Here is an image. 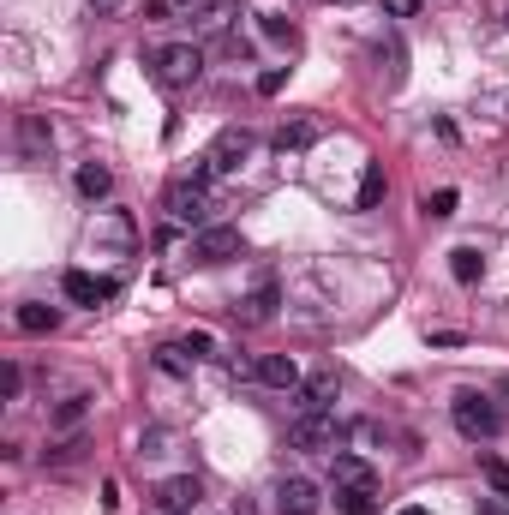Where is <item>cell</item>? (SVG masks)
<instances>
[{
  "label": "cell",
  "mask_w": 509,
  "mask_h": 515,
  "mask_svg": "<svg viewBox=\"0 0 509 515\" xmlns=\"http://www.w3.org/2000/svg\"><path fill=\"white\" fill-rule=\"evenodd\" d=\"M204 156L216 162V174H234V168L252 156V132H246V126H222V132H216V144H210Z\"/></svg>",
  "instance_id": "cell-7"
},
{
  "label": "cell",
  "mask_w": 509,
  "mask_h": 515,
  "mask_svg": "<svg viewBox=\"0 0 509 515\" xmlns=\"http://www.w3.org/2000/svg\"><path fill=\"white\" fill-rule=\"evenodd\" d=\"M78 192H84V198H108V192H114V174H108L102 162H84V168H78Z\"/></svg>",
  "instance_id": "cell-19"
},
{
  "label": "cell",
  "mask_w": 509,
  "mask_h": 515,
  "mask_svg": "<svg viewBox=\"0 0 509 515\" xmlns=\"http://www.w3.org/2000/svg\"><path fill=\"white\" fill-rule=\"evenodd\" d=\"M480 515H509V504H498V498H480Z\"/></svg>",
  "instance_id": "cell-32"
},
{
  "label": "cell",
  "mask_w": 509,
  "mask_h": 515,
  "mask_svg": "<svg viewBox=\"0 0 509 515\" xmlns=\"http://www.w3.org/2000/svg\"><path fill=\"white\" fill-rule=\"evenodd\" d=\"M156 366H162L168 378H186V372H192V354L174 342V348H156Z\"/></svg>",
  "instance_id": "cell-23"
},
{
  "label": "cell",
  "mask_w": 509,
  "mask_h": 515,
  "mask_svg": "<svg viewBox=\"0 0 509 515\" xmlns=\"http://www.w3.org/2000/svg\"><path fill=\"white\" fill-rule=\"evenodd\" d=\"M18 390H24V372L6 360V366H0V396H6V402H18Z\"/></svg>",
  "instance_id": "cell-26"
},
{
  "label": "cell",
  "mask_w": 509,
  "mask_h": 515,
  "mask_svg": "<svg viewBox=\"0 0 509 515\" xmlns=\"http://www.w3.org/2000/svg\"><path fill=\"white\" fill-rule=\"evenodd\" d=\"M342 6H360V0H342Z\"/></svg>",
  "instance_id": "cell-34"
},
{
  "label": "cell",
  "mask_w": 509,
  "mask_h": 515,
  "mask_svg": "<svg viewBox=\"0 0 509 515\" xmlns=\"http://www.w3.org/2000/svg\"><path fill=\"white\" fill-rule=\"evenodd\" d=\"M504 396H509V378H504Z\"/></svg>",
  "instance_id": "cell-35"
},
{
  "label": "cell",
  "mask_w": 509,
  "mask_h": 515,
  "mask_svg": "<svg viewBox=\"0 0 509 515\" xmlns=\"http://www.w3.org/2000/svg\"><path fill=\"white\" fill-rule=\"evenodd\" d=\"M342 438H348V432H342V420H336L330 408H324V414H294V426H288V450H300V456H324V450L336 456Z\"/></svg>",
  "instance_id": "cell-3"
},
{
  "label": "cell",
  "mask_w": 509,
  "mask_h": 515,
  "mask_svg": "<svg viewBox=\"0 0 509 515\" xmlns=\"http://www.w3.org/2000/svg\"><path fill=\"white\" fill-rule=\"evenodd\" d=\"M420 6H426V0H384V12H390V18H414Z\"/></svg>",
  "instance_id": "cell-30"
},
{
  "label": "cell",
  "mask_w": 509,
  "mask_h": 515,
  "mask_svg": "<svg viewBox=\"0 0 509 515\" xmlns=\"http://www.w3.org/2000/svg\"><path fill=\"white\" fill-rule=\"evenodd\" d=\"M264 36H276V42H282V36H294V30H288V18H282V12H264Z\"/></svg>",
  "instance_id": "cell-29"
},
{
  "label": "cell",
  "mask_w": 509,
  "mask_h": 515,
  "mask_svg": "<svg viewBox=\"0 0 509 515\" xmlns=\"http://www.w3.org/2000/svg\"><path fill=\"white\" fill-rule=\"evenodd\" d=\"M336 396H342V372H336V366H324V372H312V378L294 390V414H324Z\"/></svg>",
  "instance_id": "cell-6"
},
{
  "label": "cell",
  "mask_w": 509,
  "mask_h": 515,
  "mask_svg": "<svg viewBox=\"0 0 509 515\" xmlns=\"http://www.w3.org/2000/svg\"><path fill=\"white\" fill-rule=\"evenodd\" d=\"M18 144H24V156H30V162H48V150H54L48 120H42V114H18Z\"/></svg>",
  "instance_id": "cell-11"
},
{
  "label": "cell",
  "mask_w": 509,
  "mask_h": 515,
  "mask_svg": "<svg viewBox=\"0 0 509 515\" xmlns=\"http://www.w3.org/2000/svg\"><path fill=\"white\" fill-rule=\"evenodd\" d=\"M390 192V180H384V162H366V174H360V210H378V198Z\"/></svg>",
  "instance_id": "cell-20"
},
{
  "label": "cell",
  "mask_w": 509,
  "mask_h": 515,
  "mask_svg": "<svg viewBox=\"0 0 509 515\" xmlns=\"http://www.w3.org/2000/svg\"><path fill=\"white\" fill-rule=\"evenodd\" d=\"M450 420H456V432L462 438H498L504 432V408L486 396V390H456V402H450Z\"/></svg>",
  "instance_id": "cell-2"
},
{
  "label": "cell",
  "mask_w": 509,
  "mask_h": 515,
  "mask_svg": "<svg viewBox=\"0 0 509 515\" xmlns=\"http://www.w3.org/2000/svg\"><path fill=\"white\" fill-rule=\"evenodd\" d=\"M336 510L342 515H378V486H348V492H336Z\"/></svg>",
  "instance_id": "cell-18"
},
{
  "label": "cell",
  "mask_w": 509,
  "mask_h": 515,
  "mask_svg": "<svg viewBox=\"0 0 509 515\" xmlns=\"http://www.w3.org/2000/svg\"><path fill=\"white\" fill-rule=\"evenodd\" d=\"M198 498H204V486H198L192 474H174V480L156 486V510L162 515H192L198 510Z\"/></svg>",
  "instance_id": "cell-8"
},
{
  "label": "cell",
  "mask_w": 509,
  "mask_h": 515,
  "mask_svg": "<svg viewBox=\"0 0 509 515\" xmlns=\"http://www.w3.org/2000/svg\"><path fill=\"white\" fill-rule=\"evenodd\" d=\"M84 414H90V396L78 390V396H66V402L54 408V426H60V432H78V426H84Z\"/></svg>",
  "instance_id": "cell-22"
},
{
  "label": "cell",
  "mask_w": 509,
  "mask_h": 515,
  "mask_svg": "<svg viewBox=\"0 0 509 515\" xmlns=\"http://www.w3.org/2000/svg\"><path fill=\"white\" fill-rule=\"evenodd\" d=\"M480 474L498 486V498H509V462H498V456H480Z\"/></svg>",
  "instance_id": "cell-24"
},
{
  "label": "cell",
  "mask_w": 509,
  "mask_h": 515,
  "mask_svg": "<svg viewBox=\"0 0 509 515\" xmlns=\"http://www.w3.org/2000/svg\"><path fill=\"white\" fill-rule=\"evenodd\" d=\"M276 300H282V288L264 282V288H252V294L234 306V318H240V324H270V318H276Z\"/></svg>",
  "instance_id": "cell-12"
},
{
  "label": "cell",
  "mask_w": 509,
  "mask_h": 515,
  "mask_svg": "<svg viewBox=\"0 0 509 515\" xmlns=\"http://www.w3.org/2000/svg\"><path fill=\"white\" fill-rule=\"evenodd\" d=\"M450 276H456L462 288H474V282L486 276V258H480L474 246H456V252H450Z\"/></svg>",
  "instance_id": "cell-16"
},
{
  "label": "cell",
  "mask_w": 509,
  "mask_h": 515,
  "mask_svg": "<svg viewBox=\"0 0 509 515\" xmlns=\"http://www.w3.org/2000/svg\"><path fill=\"white\" fill-rule=\"evenodd\" d=\"M330 480H336V492H348V486H378L372 462H360V456H348V450H336V468H330Z\"/></svg>",
  "instance_id": "cell-13"
},
{
  "label": "cell",
  "mask_w": 509,
  "mask_h": 515,
  "mask_svg": "<svg viewBox=\"0 0 509 515\" xmlns=\"http://www.w3.org/2000/svg\"><path fill=\"white\" fill-rule=\"evenodd\" d=\"M120 6H126V0H90V12H96V18H114Z\"/></svg>",
  "instance_id": "cell-31"
},
{
  "label": "cell",
  "mask_w": 509,
  "mask_h": 515,
  "mask_svg": "<svg viewBox=\"0 0 509 515\" xmlns=\"http://www.w3.org/2000/svg\"><path fill=\"white\" fill-rule=\"evenodd\" d=\"M282 84H288V72H282V66H270V72H258V96H276Z\"/></svg>",
  "instance_id": "cell-27"
},
{
  "label": "cell",
  "mask_w": 509,
  "mask_h": 515,
  "mask_svg": "<svg viewBox=\"0 0 509 515\" xmlns=\"http://www.w3.org/2000/svg\"><path fill=\"white\" fill-rule=\"evenodd\" d=\"M276 498H282V504H276L282 515H318V486H312V480H288Z\"/></svg>",
  "instance_id": "cell-14"
},
{
  "label": "cell",
  "mask_w": 509,
  "mask_h": 515,
  "mask_svg": "<svg viewBox=\"0 0 509 515\" xmlns=\"http://www.w3.org/2000/svg\"><path fill=\"white\" fill-rule=\"evenodd\" d=\"M312 138H318V126H312V120H288V126H282V132H276V150H282V156H288V150H306V144H312Z\"/></svg>",
  "instance_id": "cell-21"
},
{
  "label": "cell",
  "mask_w": 509,
  "mask_h": 515,
  "mask_svg": "<svg viewBox=\"0 0 509 515\" xmlns=\"http://www.w3.org/2000/svg\"><path fill=\"white\" fill-rule=\"evenodd\" d=\"M144 66H150V78H156L162 90H186V84L204 78V48H198V42H156V48L144 54Z\"/></svg>",
  "instance_id": "cell-1"
},
{
  "label": "cell",
  "mask_w": 509,
  "mask_h": 515,
  "mask_svg": "<svg viewBox=\"0 0 509 515\" xmlns=\"http://www.w3.org/2000/svg\"><path fill=\"white\" fill-rule=\"evenodd\" d=\"M180 348H186V354H192V360H204V354H210V348H216V342H210V336H204V330H192V336H186V342H180Z\"/></svg>",
  "instance_id": "cell-28"
},
{
  "label": "cell",
  "mask_w": 509,
  "mask_h": 515,
  "mask_svg": "<svg viewBox=\"0 0 509 515\" xmlns=\"http://www.w3.org/2000/svg\"><path fill=\"white\" fill-rule=\"evenodd\" d=\"M396 515H432V510H420V504H408V510H396Z\"/></svg>",
  "instance_id": "cell-33"
},
{
  "label": "cell",
  "mask_w": 509,
  "mask_h": 515,
  "mask_svg": "<svg viewBox=\"0 0 509 515\" xmlns=\"http://www.w3.org/2000/svg\"><path fill=\"white\" fill-rule=\"evenodd\" d=\"M12 324H18L24 336H48V330L60 324V312H54V306H18V312H12Z\"/></svg>",
  "instance_id": "cell-17"
},
{
  "label": "cell",
  "mask_w": 509,
  "mask_h": 515,
  "mask_svg": "<svg viewBox=\"0 0 509 515\" xmlns=\"http://www.w3.org/2000/svg\"><path fill=\"white\" fill-rule=\"evenodd\" d=\"M252 378L264 384V390H300V366H294V354H258L252 360Z\"/></svg>",
  "instance_id": "cell-9"
},
{
  "label": "cell",
  "mask_w": 509,
  "mask_h": 515,
  "mask_svg": "<svg viewBox=\"0 0 509 515\" xmlns=\"http://www.w3.org/2000/svg\"><path fill=\"white\" fill-rule=\"evenodd\" d=\"M162 204H168V216H174V222L210 228V198H204V186H198V180H186V174H180V180L168 186V198H162Z\"/></svg>",
  "instance_id": "cell-4"
},
{
  "label": "cell",
  "mask_w": 509,
  "mask_h": 515,
  "mask_svg": "<svg viewBox=\"0 0 509 515\" xmlns=\"http://www.w3.org/2000/svg\"><path fill=\"white\" fill-rule=\"evenodd\" d=\"M66 300H78V306H102V300H114V282L108 276H90V270H66Z\"/></svg>",
  "instance_id": "cell-10"
},
{
  "label": "cell",
  "mask_w": 509,
  "mask_h": 515,
  "mask_svg": "<svg viewBox=\"0 0 509 515\" xmlns=\"http://www.w3.org/2000/svg\"><path fill=\"white\" fill-rule=\"evenodd\" d=\"M192 258H198V264H228V258H240V228H228V222L198 228V234H192Z\"/></svg>",
  "instance_id": "cell-5"
},
{
  "label": "cell",
  "mask_w": 509,
  "mask_h": 515,
  "mask_svg": "<svg viewBox=\"0 0 509 515\" xmlns=\"http://www.w3.org/2000/svg\"><path fill=\"white\" fill-rule=\"evenodd\" d=\"M426 216H432V222L456 216V192H450V186H444V192H432V198H426Z\"/></svg>",
  "instance_id": "cell-25"
},
{
  "label": "cell",
  "mask_w": 509,
  "mask_h": 515,
  "mask_svg": "<svg viewBox=\"0 0 509 515\" xmlns=\"http://www.w3.org/2000/svg\"><path fill=\"white\" fill-rule=\"evenodd\" d=\"M234 12H240V0H204V6L192 12V24H198L204 36H216V30H228V24H234Z\"/></svg>",
  "instance_id": "cell-15"
}]
</instances>
